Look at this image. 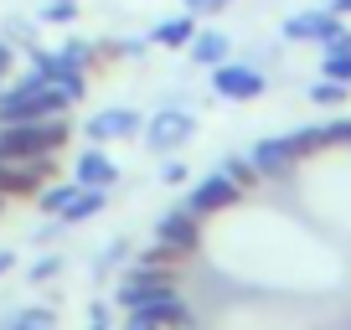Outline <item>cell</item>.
Segmentation results:
<instances>
[{
  "label": "cell",
  "instance_id": "obj_1",
  "mask_svg": "<svg viewBox=\"0 0 351 330\" xmlns=\"http://www.w3.org/2000/svg\"><path fill=\"white\" fill-rule=\"evenodd\" d=\"M73 103L47 83L42 73L26 67V77H16L11 88H0V124H32V119H62Z\"/></svg>",
  "mask_w": 351,
  "mask_h": 330
},
{
  "label": "cell",
  "instance_id": "obj_2",
  "mask_svg": "<svg viewBox=\"0 0 351 330\" xmlns=\"http://www.w3.org/2000/svg\"><path fill=\"white\" fill-rule=\"evenodd\" d=\"M73 129L62 119H32V124H0V160H36V155L67 150Z\"/></svg>",
  "mask_w": 351,
  "mask_h": 330
},
{
  "label": "cell",
  "instance_id": "obj_3",
  "mask_svg": "<svg viewBox=\"0 0 351 330\" xmlns=\"http://www.w3.org/2000/svg\"><path fill=\"white\" fill-rule=\"evenodd\" d=\"M176 289H181L176 268L140 264V268H130V274L119 279V305H124V309H134V305H150V299H171Z\"/></svg>",
  "mask_w": 351,
  "mask_h": 330
},
{
  "label": "cell",
  "instance_id": "obj_4",
  "mask_svg": "<svg viewBox=\"0 0 351 330\" xmlns=\"http://www.w3.org/2000/svg\"><path fill=\"white\" fill-rule=\"evenodd\" d=\"M263 88H269L263 73L248 62H217L212 67V93L228 103H253V99H263Z\"/></svg>",
  "mask_w": 351,
  "mask_h": 330
},
{
  "label": "cell",
  "instance_id": "obj_5",
  "mask_svg": "<svg viewBox=\"0 0 351 330\" xmlns=\"http://www.w3.org/2000/svg\"><path fill=\"white\" fill-rule=\"evenodd\" d=\"M197 134V119H191L186 109H160L150 124H140V140L150 144L155 155H171V150H181V144Z\"/></svg>",
  "mask_w": 351,
  "mask_h": 330
},
{
  "label": "cell",
  "instance_id": "obj_6",
  "mask_svg": "<svg viewBox=\"0 0 351 330\" xmlns=\"http://www.w3.org/2000/svg\"><path fill=\"white\" fill-rule=\"evenodd\" d=\"M243 201V186H232L222 170H212L207 181H197L186 196V212H197V217H212V212H232Z\"/></svg>",
  "mask_w": 351,
  "mask_h": 330
},
{
  "label": "cell",
  "instance_id": "obj_7",
  "mask_svg": "<svg viewBox=\"0 0 351 330\" xmlns=\"http://www.w3.org/2000/svg\"><path fill=\"white\" fill-rule=\"evenodd\" d=\"M124 325H145V330H191V309L181 305V294L150 299V305H134Z\"/></svg>",
  "mask_w": 351,
  "mask_h": 330
},
{
  "label": "cell",
  "instance_id": "obj_8",
  "mask_svg": "<svg viewBox=\"0 0 351 330\" xmlns=\"http://www.w3.org/2000/svg\"><path fill=\"white\" fill-rule=\"evenodd\" d=\"M336 31H346V26H341V16L330 11V5H326V11H295L285 21V42H315V47H326Z\"/></svg>",
  "mask_w": 351,
  "mask_h": 330
},
{
  "label": "cell",
  "instance_id": "obj_9",
  "mask_svg": "<svg viewBox=\"0 0 351 330\" xmlns=\"http://www.w3.org/2000/svg\"><path fill=\"white\" fill-rule=\"evenodd\" d=\"M155 232H160V242H171V248H181V253L197 258V248H202V217H197V212H186V207L165 212Z\"/></svg>",
  "mask_w": 351,
  "mask_h": 330
},
{
  "label": "cell",
  "instance_id": "obj_10",
  "mask_svg": "<svg viewBox=\"0 0 351 330\" xmlns=\"http://www.w3.org/2000/svg\"><path fill=\"white\" fill-rule=\"evenodd\" d=\"M83 129H88V140H93V144H104V140H130V134H140V114H134V109H99Z\"/></svg>",
  "mask_w": 351,
  "mask_h": 330
},
{
  "label": "cell",
  "instance_id": "obj_11",
  "mask_svg": "<svg viewBox=\"0 0 351 330\" xmlns=\"http://www.w3.org/2000/svg\"><path fill=\"white\" fill-rule=\"evenodd\" d=\"M73 181H77V186H99V191H109L114 181H119V165H114L109 155L99 150V144H88V150L73 160Z\"/></svg>",
  "mask_w": 351,
  "mask_h": 330
},
{
  "label": "cell",
  "instance_id": "obj_12",
  "mask_svg": "<svg viewBox=\"0 0 351 330\" xmlns=\"http://www.w3.org/2000/svg\"><path fill=\"white\" fill-rule=\"evenodd\" d=\"M253 165H258V176H289L295 170V150H289V140H279V134H269V140H258L253 144V155H248Z\"/></svg>",
  "mask_w": 351,
  "mask_h": 330
},
{
  "label": "cell",
  "instance_id": "obj_13",
  "mask_svg": "<svg viewBox=\"0 0 351 330\" xmlns=\"http://www.w3.org/2000/svg\"><path fill=\"white\" fill-rule=\"evenodd\" d=\"M186 52H191V62H202V67H217V62H228V52H232V42L222 31H197L186 42Z\"/></svg>",
  "mask_w": 351,
  "mask_h": 330
},
{
  "label": "cell",
  "instance_id": "obj_14",
  "mask_svg": "<svg viewBox=\"0 0 351 330\" xmlns=\"http://www.w3.org/2000/svg\"><path fill=\"white\" fill-rule=\"evenodd\" d=\"M191 36H197V16L186 11V16H171V21H160L150 42H155V47H186Z\"/></svg>",
  "mask_w": 351,
  "mask_h": 330
},
{
  "label": "cell",
  "instance_id": "obj_15",
  "mask_svg": "<svg viewBox=\"0 0 351 330\" xmlns=\"http://www.w3.org/2000/svg\"><path fill=\"white\" fill-rule=\"evenodd\" d=\"M285 140H289V150H295V160H310V155L330 150V129H326V124H310V129H295V134H285Z\"/></svg>",
  "mask_w": 351,
  "mask_h": 330
},
{
  "label": "cell",
  "instance_id": "obj_16",
  "mask_svg": "<svg viewBox=\"0 0 351 330\" xmlns=\"http://www.w3.org/2000/svg\"><path fill=\"white\" fill-rule=\"evenodd\" d=\"M217 170L232 181V186H243V191H253V186L263 181V176H258V165H253L248 155H222V160H217Z\"/></svg>",
  "mask_w": 351,
  "mask_h": 330
},
{
  "label": "cell",
  "instance_id": "obj_17",
  "mask_svg": "<svg viewBox=\"0 0 351 330\" xmlns=\"http://www.w3.org/2000/svg\"><path fill=\"white\" fill-rule=\"evenodd\" d=\"M104 212V191L99 186H77V196H73V207L62 212V222H88V217H99Z\"/></svg>",
  "mask_w": 351,
  "mask_h": 330
},
{
  "label": "cell",
  "instance_id": "obj_18",
  "mask_svg": "<svg viewBox=\"0 0 351 330\" xmlns=\"http://www.w3.org/2000/svg\"><path fill=\"white\" fill-rule=\"evenodd\" d=\"M73 196H77V181H73V186H42V191H36V207H42L47 217H62V212L73 207Z\"/></svg>",
  "mask_w": 351,
  "mask_h": 330
},
{
  "label": "cell",
  "instance_id": "obj_19",
  "mask_svg": "<svg viewBox=\"0 0 351 330\" xmlns=\"http://www.w3.org/2000/svg\"><path fill=\"white\" fill-rule=\"evenodd\" d=\"M351 83H336V77H320V83H310V103H320V109H336V103H346Z\"/></svg>",
  "mask_w": 351,
  "mask_h": 330
},
{
  "label": "cell",
  "instance_id": "obj_20",
  "mask_svg": "<svg viewBox=\"0 0 351 330\" xmlns=\"http://www.w3.org/2000/svg\"><path fill=\"white\" fill-rule=\"evenodd\" d=\"M191 253H181V248H171V242H160V248H145L140 264H155V268H181Z\"/></svg>",
  "mask_w": 351,
  "mask_h": 330
},
{
  "label": "cell",
  "instance_id": "obj_21",
  "mask_svg": "<svg viewBox=\"0 0 351 330\" xmlns=\"http://www.w3.org/2000/svg\"><path fill=\"white\" fill-rule=\"evenodd\" d=\"M5 330H52V309H21L5 320Z\"/></svg>",
  "mask_w": 351,
  "mask_h": 330
},
{
  "label": "cell",
  "instance_id": "obj_22",
  "mask_svg": "<svg viewBox=\"0 0 351 330\" xmlns=\"http://www.w3.org/2000/svg\"><path fill=\"white\" fill-rule=\"evenodd\" d=\"M77 16V0H52V5H42V21H52V26H67Z\"/></svg>",
  "mask_w": 351,
  "mask_h": 330
},
{
  "label": "cell",
  "instance_id": "obj_23",
  "mask_svg": "<svg viewBox=\"0 0 351 330\" xmlns=\"http://www.w3.org/2000/svg\"><path fill=\"white\" fill-rule=\"evenodd\" d=\"M326 77L351 83V52H326Z\"/></svg>",
  "mask_w": 351,
  "mask_h": 330
},
{
  "label": "cell",
  "instance_id": "obj_24",
  "mask_svg": "<svg viewBox=\"0 0 351 330\" xmlns=\"http://www.w3.org/2000/svg\"><path fill=\"white\" fill-rule=\"evenodd\" d=\"M160 181H165V186H186V181H191V165L165 160V165H160Z\"/></svg>",
  "mask_w": 351,
  "mask_h": 330
},
{
  "label": "cell",
  "instance_id": "obj_25",
  "mask_svg": "<svg viewBox=\"0 0 351 330\" xmlns=\"http://www.w3.org/2000/svg\"><path fill=\"white\" fill-rule=\"evenodd\" d=\"M62 274V258H36L32 264V284H47V279Z\"/></svg>",
  "mask_w": 351,
  "mask_h": 330
},
{
  "label": "cell",
  "instance_id": "obj_26",
  "mask_svg": "<svg viewBox=\"0 0 351 330\" xmlns=\"http://www.w3.org/2000/svg\"><path fill=\"white\" fill-rule=\"evenodd\" d=\"M5 36H16L21 47H36V26H26V21H11V26H5Z\"/></svg>",
  "mask_w": 351,
  "mask_h": 330
},
{
  "label": "cell",
  "instance_id": "obj_27",
  "mask_svg": "<svg viewBox=\"0 0 351 330\" xmlns=\"http://www.w3.org/2000/svg\"><path fill=\"white\" fill-rule=\"evenodd\" d=\"M124 248H130V242H109V253L99 258V274H109L114 264H124Z\"/></svg>",
  "mask_w": 351,
  "mask_h": 330
},
{
  "label": "cell",
  "instance_id": "obj_28",
  "mask_svg": "<svg viewBox=\"0 0 351 330\" xmlns=\"http://www.w3.org/2000/svg\"><path fill=\"white\" fill-rule=\"evenodd\" d=\"M326 129H330V144H351V119H336Z\"/></svg>",
  "mask_w": 351,
  "mask_h": 330
},
{
  "label": "cell",
  "instance_id": "obj_29",
  "mask_svg": "<svg viewBox=\"0 0 351 330\" xmlns=\"http://www.w3.org/2000/svg\"><path fill=\"white\" fill-rule=\"evenodd\" d=\"M11 67H16V47H11V42H0V83L11 77Z\"/></svg>",
  "mask_w": 351,
  "mask_h": 330
},
{
  "label": "cell",
  "instance_id": "obj_30",
  "mask_svg": "<svg viewBox=\"0 0 351 330\" xmlns=\"http://www.w3.org/2000/svg\"><path fill=\"white\" fill-rule=\"evenodd\" d=\"M222 5H228V0H186L191 16H197V11H222Z\"/></svg>",
  "mask_w": 351,
  "mask_h": 330
},
{
  "label": "cell",
  "instance_id": "obj_31",
  "mask_svg": "<svg viewBox=\"0 0 351 330\" xmlns=\"http://www.w3.org/2000/svg\"><path fill=\"white\" fill-rule=\"evenodd\" d=\"M11 268H16V253H11V248H0V274H11Z\"/></svg>",
  "mask_w": 351,
  "mask_h": 330
},
{
  "label": "cell",
  "instance_id": "obj_32",
  "mask_svg": "<svg viewBox=\"0 0 351 330\" xmlns=\"http://www.w3.org/2000/svg\"><path fill=\"white\" fill-rule=\"evenodd\" d=\"M330 11H336V16H351V0H330Z\"/></svg>",
  "mask_w": 351,
  "mask_h": 330
},
{
  "label": "cell",
  "instance_id": "obj_33",
  "mask_svg": "<svg viewBox=\"0 0 351 330\" xmlns=\"http://www.w3.org/2000/svg\"><path fill=\"white\" fill-rule=\"evenodd\" d=\"M88 330H109V325H99V320H93V325H88Z\"/></svg>",
  "mask_w": 351,
  "mask_h": 330
},
{
  "label": "cell",
  "instance_id": "obj_34",
  "mask_svg": "<svg viewBox=\"0 0 351 330\" xmlns=\"http://www.w3.org/2000/svg\"><path fill=\"white\" fill-rule=\"evenodd\" d=\"M124 330H145V325H124Z\"/></svg>",
  "mask_w": 351,
  "mask_h": 330
},
{
  "label": "cell",
  "instance_id": "obj_35",
  "mask_svg": "<svg viewBox=\"0 0 351 330\" xmlns=\"http://www.w3.org/2000/svg\"><path fill=\"white\" fill-rule=\"evenodd\" d=\"M0 212H5V201H0Z\"/></svg>",
  "mask_w": 351,
  "mask_h": 330
}]
</instances>
